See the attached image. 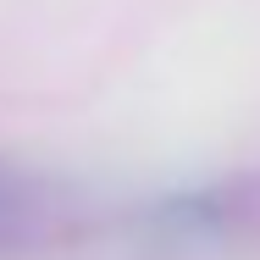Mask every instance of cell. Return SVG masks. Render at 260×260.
<instances>
[{
    "label": "cell",
    "mask_w": 260,
    "mask_h": 260,
    "mask_svg": "<svg viewBox=\"0 0 260 260\" xmlns=\"http://www.w3.org/2000/svg\"><path fill=\"white\" fill-rule=\"evenodd\" d=\"M155 221L177 238H249L260 244V177H227L205 194L188 200H166Z\"/></svg>",
    "instance_id": "obj_1"
},
{
    "label": "cell",
    "mask_w": 260,
    "mask_h": 260,
    "mask_svg": "<svg viewBox=\"0 0 260 260\" xmlns=\"http://www.w3.org/2000/svg\"><path fill=\"white\" fill-rule=\"evenodd\" d=\"M45 216H50V194H45V183H39L34 172H22V166L0 160V244H22V238H34V233L45 227Z\"/></svg>",
    "instance_id": "obj_2"
}]
</instances>
